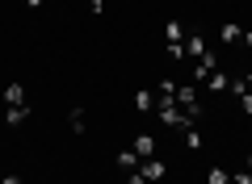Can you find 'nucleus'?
I'll use <instances>...</instances> for the list:
<instances>
[{"label":"nucleus","instance_id":"nucleus-1","mask_svg":"<svg viewBox=\"0 0 252 184\" xmlns=\"http://www.w3.org/2000/svg\"><path fill=\"white\" fill-rule=\"evenodd\" d=\"M177 109L189 122H202L206 117V105L198 101V84H177Z\"/></svg>","mask_w":252,"mask_h":184},{"label":"nucleus","instance_id":"nucleus-2","mask_svg":"<svg viewBox=\"0 0 252 184\" xmlns=\"http://www.w3.org/2000/svg\"><path fill=\"white\" fill-rule=\"evenodd\" d=\"M206 51H210V38L202 34L198 26H193V29H189V34H185V59H202V54H206Z\"/></svg>","mask_w":252,"mask_h":184},{"label":"nucleus","instance_id":"nucleus-3","mask_svg":"<svg viewBox=\"0 0 252 184\" xmlns=\"http://www.w3.org/2000/svg\"><path fill=\"white\" fill-rule=\"evenodd\" d=\"M130 147H135V155L139 159H156V134H135V142H130Z\"/></svg>","mask_w":252,"mask_h":184},{"label":"nucleus","instance_id":"nucleus-4","mask_svg":"<svg viewBox=\"0 0 252 184\" xmlns=\"http://www.w3.org/2000/svg\"><path fill=\"white\" fill-rule=\"evenodd\" d=\"M181 138H185V147L198 155V151H206V134H202V126H185L181 130Z\"/></svg>","mask_w":252,"mask_h":184},{"label":"nucleus","instance_id":"nucleus-5","mask_svg":"<svg viewBox=\"0 0 252 184\" xmlns=\"http://www.w3.org/2000/svg\"><path fill=\"white\" fill-rule=\"evenodd\" d=\"M139 172H143L147 184H152V180H164V176H168V163H164V159H143V163H139Z\"/></svg>","mask_w":252,"mask_h":184},{"label":"nucleus","instance_id":"nucleus-6","mask_svg":"<svg viewBox=\"0 0 252 184\" xmlns=\"http://www.w3.org/2000/svg\"><path fill=\"white\" fill-rule=\"evenodd\" d=\"M114 163H118V172H135V167L143 163V159L135 155V147H122V151L114 155Z\"/></svg>","mask_w":252,"mask_h":184},{"label":"nucleus","instance_id":"nucleus-7","mask_svg":"<svg viewBox=\"0 0 252 184\" xmlns=\"http://www.w3.org/2000/svg\"><path fill=\"white\" fill-rule=\"evenodd\" d=\"M135 109H139V113H156V92H152V88H139V92H135Z\"/></svg>","mask_w":252,"mask_h":184},{"label":"nucleus","instance_id":"nucleus-8","mask_svg":"<svg viewBox=\"0 0 252 184\" xmlns=\"http://www.w3.org/2000/svg\"><path fill=\"white\" fill-rule=\"evenodd\" d=\"M26 117H30V105H9V113H4V126H26Z\"/></svg>","mask_w":252,"mask_h":184},{"label":"nucleus","instance_id":"nucleus-9","mask_svg":"<svg viewBox=\"0 0 252 184\" xmlns=\"http://www.w3.org/2000/svg\"><path fill=\"white\" fill-rule=\"evenodd\" d=\"M185 34H189L185 21H168V26H164V42H185Z\"/></svg>","mask_w":252,"mask_h":184},{"label":"nucleus","instance_id":"nucleus-10","mask_svg":"<svg viewBox=\"0 0 252 184\" xmlns=\"http://www.w3.org/2000/svg\"><path fill=\"white\" fill-rule=\"evenodd\" d=\"M240 38H244L240 26H219V42L223 46H240Z\"/></svg>","mask_w":252,"mask_h":184},{"label":"nucleus","instance_id":"nucleus-11","mask_svg":"<svg viewBox=\"0 0 252 184\" xmlns=\"http://www.w3.org/2000/svg\"><path fill=\"white\" fill-rule=\"evenodd\" d=\"M227 84H231L227 71H210V76H206V88H210V92H227Z\"/></svg>","mask_w":252,"mask_h":184},{"label":"nucleus","instance_id":"nucleus-12","mask_svg":"<svg viewBox=\"0 0 252 184\" xmlns=\"http://www.w3.org/2000/svg\"><path fill=\"white\" fill-rule=\"evenodd\" d=\"M4 101H9V105H30V101H26V88H21L17 79H13V84L4 88Z\"/></svg>","mask_w":252,"mask_h":184},{"label":"nucleus","instance_id":"nucleus-13","mask_svg":"<svg viewBox=\"0 0 252 184\" xmlns=\"http://www.w3.org/2000/svg\"><path fill=\"white\" fill-rule=\"evenodd\" d=\"M206 184H231V172H227V167H210V172H206Z\"/></svg>","mask_w":252,"mask_h":184},{"label":"nucleus","instance_id":"nucleus-14","mask_svg":"<svg viewBox=\"0 0 252 184\" xmlns=\"http://www.w3.org/2000/svg\"><path fill=\"white\" fill-rule=\"evenodd\" d=\"M164 54H168V59H185V42H164Z\"/></svg>","mask_w":252,"mask_h":184},{"label":"nucleus","instance_id":"nucleus-15","mask_svg":"<svg viewBox=\"0 0 252 184\" xmlns=\"http://www.w3.org/2000/svg\"><path fill=\"white\" fill-rule=\"evenodd\" d=\"M84 130H89V126H84V109L76 105L72 109V134H84Z\"/></svg>","mask_w":252,"mask_h":184},{"label":"nucleus","instance_id":"nucleus-16","mask_svg":"<svg viewBox=\"0 0 252 184\" xmlns=\"http://www.w3.org/2000/svg\"><path fill=\"white\" fill-rule=\"evenodd\" d=\"M235 101H240V113L252 117V92H244V97H235Z\"/></svg>","mask_w":252,"mask_h":184},{"label":"nucleus","instance_id":"nucleus-17","mask_svg":"<svg viewBox=\"0 0 252 184\" xmlns=\"http://www.w3.org/2000/svg\"><path fill=\"white\" fill-rule=\"evenodd\" d=\"M231 184H252V172H248V167H240V172H231Z\"/></svg>","mask_w":252,"mask_h":184},{"label":"nucleus","instance_id":"nucleus-18","mask_svg":"<svg viewBox=\"0 0 252 184\" xmlns=\"http://www.w3.org/2000/svg\"><path fill=\"white\" fill-rule=\"evenodd\" d=\"M126 184H147V176H143V172L135 167V172H126Z\"/></svg>","mask_w":252,"mask_h":184},{"label":"nucleus","instance_id":"nucleus-19","mask_svg":"<svg viewBox=\"0 0 252 184\" xmlns=\"http://www.w3.org/2000/svg\"><path fill=\"white\" fill-rule=\"evenodd\" d=\"M240 46H244V51H252V29H244V38H240Z\"/></svg>","mask_w":252,"mask_h":184},{"label":"nucleus","instance_id":"nucleus-20","mask_svg":"<svg viewBox=\"0 0 252 184\" xmlns=\"http://www.w3.org/2000/svg\"><path fill=\"white\" fill-rule=\"evenodd\" d=\"M0 184H26V180H21V176H4Z\"/></svg>","mask_w":252,"mask_h":184},{"label":"nucleus","instance_id":"nucleus-21","mask_svg":"<svg viewBox=\"0 0 252 184\" xmlns=\"http://www.w3.org/2000/svg\"><path fill=\"white\" fill-rule=\"evenodd\" d=\"M42 4H46V0H26V9H42Z\"/></svg>","mask_w":252,"mask_h":184},{"label":"nucleus","instance_id":"nucleus-22","mask_svg":"<svg viewBox=\"0 0 252 184\" xmlns=\"http://www.w3.org/2000/svg\"><path fill=\"white\" fill-rule=\"evenodd\" d=\"M244 167H248V172H252V151H248V155H244Z\"/></svg>","mask_w":252,"mask_h":184},{"label":"nucleus","instance_id":"nucleus-23","mask_svg":"<svg viewBox=\"0 0 252 184\" xmlns=\"http://www.w3.org/2000/svg\"><path fill=\"white\" fill-rule=\"evenodd\" d=\"M244 79H248V88H252V67H248V71H244Z\"/></svg>","mask_w":252,"mask_h":184}]
</instances>
